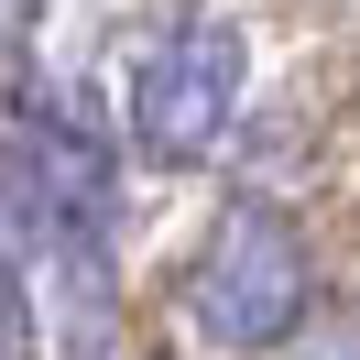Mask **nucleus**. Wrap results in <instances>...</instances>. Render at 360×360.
<instances>
[{
	"mask_svg": "<svg viewBox=\"0 0 360 360\" xmlns=\"http://www.w3.org/2000/svg\"><path fill=\"white\" fill-rule=\"evenodd\" d=\"M229 110H240V22L186 11V22L131 66V110L120 120H131V142L153 164H197V153H219Z\"/></svg>",
	"mask_w": 360,
	"mask_h": 360,
	"instance_id": "f257e3e1",
	"label": "nucleus"
},
{
	"mask_svg": "<svg viewBox=\"0 0 360 360\" xmlns=\"http://www.w3.org/2000/svg\"><path fill=\"white\" fill-rule=\"evenodd\" d=\"M295 316H306V240L262 197H240L197 262V328L219 349H273V338H295Z\"/></svg>",
	"mask_w": 360,
	"mask_h": 360,
	"instance_id": "f03ea898",
	"label": "nucleus"
}]
</instances>
